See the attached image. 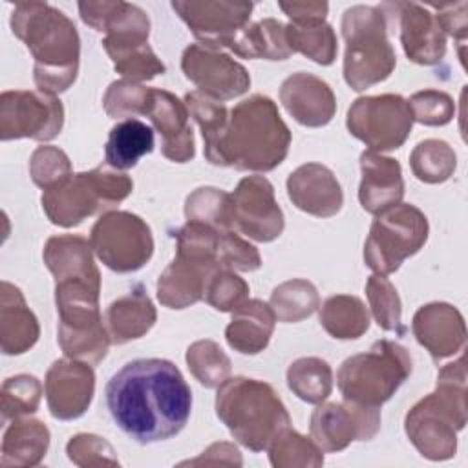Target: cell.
Masks as SVG:
<instances>
[{
  "label": "cell",
  "instance_id": "obj_22",
  "mask_svg": "<svg viewBox=\"0 0 468 468\" xmlns=\"http://www.w3.org/2000/svg\"><path fill=\"white\" fill-rule=\"evenodd\" d=\"M362 183L358 199L362 208L371 214H380L402 199L404 183L400 177V165L391 157H382L373 152L360 155Z\"/></svg>",
  "mask_w": 468,
  "mask_h": 468
},
{
  "label": "cell",
  "instance_id": "obj_31",
  "mask_svg": "<svg viewBox=\"0 0 468 468\" xmlns=\"http://www.w3.org/2000/svg\"><path fill=\"white\" fill-rule=\"evenodd\" d=\"M232 201L230 196L218 188H197L186 199V218L188 221L203 223L218 232H230L232 221Z\"/></svg>",
  "mask_w": 468,
  "mask_h": 468
},
{
  "label": "cell",
  "instance_id": "obj_6",
  "mask_svg": "<svg viewBox=\"0 0 468 468\" xmlns=\"http://www.w3.org/2000/svg\"><path fill=\"white\" fill-rule=\"evenodd\" d=\"M411 373V358L395 342L380 340L367 353L344 360L338 369V388L344 399L378 408L386 402Z\"/></svg>",
  "mask_w": 468,
  "mask_h": 468
},
{
  "label": "cell",
  "instance_id": "obj_9",
  "mask_svg": "<svg viewBox=\"0 0 468 468\" xmlns=\"http://www.w3.org/2000/svg\"><path fill=\"white\" fill-rule=\"evenodd\" d=\"M428 238L426 216L413 205H395L377 216L364 247L366 263L378 274L397 271Z\"/></svg>",
  "mask_w": 468,
  "mask_h": 468
},
{
  "label": "cell",
  "instance_id": "obj_41",
  "mask_svg": "<svg viewBox=\"0 0 468 468\" xmlns=\"http://www.w3.org/2000/svg\"><path fill=\"white\" fill-rule=\"evenodd\" d=\"M150 88H143L133 84L132 80H119L110 86L104 97V108L112 117H126L132 119L133 115L141 113L146 104Z\"/></svg>",
  "mask_w": 468,
  "mask_h": 468
},
{
  "label": "cell",
  "instance_id": "obj_17",
  "mask_svg": "<svg viewBox=\"0 0 468 468\" xmlns=\"http://www.w3.org/2000/svg\"><path fill=\"white\" fill-rule=\"evenodd\" d=\"M95 377L86 364L57 360L46 377V399L49 413L60 420L80 417L93 397Z\"/></svg>",
  "mask_w": 468,
  "mask_h": 468
},
{
  "label": "cell",
  "instance_id": "obj_12",
  "mask_svg": "<svg viewBox=\"0 0 468 468\" xmlns=\"http://www.w3.org/2000/svg\"><path fill=\"white\" fill-rule=\"evenodd\" d=\"M64 110L58 99L46 91H4L0 95L2 141L31 137L49 141L60 133Z\"/></svg>",
  "mask_w": 468,
  "mask_h": 468
},
{
  "label": "cell",
  "instance_id": "obj_11",
  "mask_svg": "<svg viewBox=\"0 0 468 468\" xmlns=\"http://www.w3.org/2000/svg\"><path fill=\"white\" fill-rule=\"evenodd\" d=\"M413 115L400 95L362 97L347 112V128L371 150L399 148L411 132Z\"/></svg>",
  "mask_w": 468,
  "mask_h": 468
},
{
  "label": "cell",
  "instance_id": "obj_19",
  "mask_svg": "<svg viewBox=\"0 0 468 468\" xmlns=\"http://www.w3.org/2000/svg\"><path fill=\"white\" fill-rule=\"evenodd\" d=\"M453 417V411H439V406L430 395L408 413L406 433L424 457L433 461L448 459L455 453Z\"/></svg>",
  "mask_w": 468,
  "mask_h": 468
},
{
  "label": "cell",
  "instance_id": "obj_5",
  "mask_svg": "<svg viewBox=\"0 0 468 468\" xmlns=\"http://www.w3.org/2000/svg\"><path fill=\"white\" fill-rule=\"evenodd\" d=\"M216 413L232 437L252 452H261L289 428L291 419L274 389L254 378L236 377L218 389Z\"/></svg>",
  "mask_w": 468,
  "mask_h": 468
},
{
  "label": "cell",
  "instance_id": "obj_18",
  "mask_svg": "<svg viewBox=\"0 0 468 468\" xmlns=\"http://www.w3.org/2000/svg\"><path fill=\"white\" fill-rule=\"evenodd\" d=\"M143 115H148L163 137L165 157L185 163L194 157L192 128L186 122L185 104L165 90H148Z\"/></svg>",
  "mask_w": 468,
  "mask_h": 468
},
{
  "label": "cell",
  "instance_id": "obj_44",
  "mask_svg": "<svg viewBox=\"0 0 468 468\" xmlns=\"http://www.w3.org/2000/svg\"><path fill=\"white\" fill-rule=\"evenodd\" d=\"M218 256L221 265L239 271H254L260 267V256L252 245L241 241L232 230L219 234Z\"/></svg>",
  "mask_w": 468,
  "mask_h": 468
},
{
  "label": "cell",
  "instance_id": "obj_35",
  "mask_svg": "<svg viewBox=\"0 0 468 468\" xmlns=\"http://www.w3.org/2000/svg\"><path fill=\"white\" fill-rule=\"evenodd\" d=\"M186 362L196 378L207 388L223 384L230 371L229 358L212 340H201L190 346L186 351Z\"/></svg>",
  "mask_w": 468,
  "mask_h": 468
},
{
  "label": "cell",
  "instance_id": "obj_37",
  "mask_svg": "<svg viewBox=\"0 0 468 468\" xmlns=\"http://www.w3.org/2000/svg\"><path fill=\"white\" fill-rule=\"evenodd\" d=\"M448 155H453V152L442 141L430 139L417 144L411 154V166L415 176L426 183H441L448 179L452 170L455 168V163H437V159Z\"/></svg>",
  "mask_w": 468,
  "mask_h": 468
},
{
  "label": "cell",
  "instance_id": "obj_24",
  "mask_svg": "<svg viewBox=\"0 0 468 468\" xmlns=\"http://www.w3.org/2000/svg\"><path fill=\"white\" fill-rule=\"evenodd\" d=\"M38 338V324L20 291L2 282V353L20 355Z\"/></svg>",
  "mask_w": 468,
  "mask_h": 468
},
{
  "label": "cell",
  "instance_id": "obj_42",
  "mask_svg": "<svg viewBox=\"0 0 468 468\" xmlns=\"http://www.w3.org/2000/svg\"><path fill=\"white\" fill-rule=\"evenodd\" d=\"M249 292V287L243 280H239L236 274L229 272V271H221L218 269L207 287H205V294H207V302L210 305H214V309L218 311H234L241 300L245 298V294Z\"/></svg>",
  "mask_w": 468,
  "mask_h": 468
},
{
  "label": "cell",
  "instance_id": "obj_3",
  "mask_svg": "<svg viewBox=\"0 0 468 468\" xmlns=\"http://www.w3.org/2000/svg\"><path fill=\"white\" fill-rule=\"evenodd\" d=\"M289 143L291 133L276 104L269 97L252 95L230 110L225 132L208 161L218 166L267 172L285 159Z\"/></svg>",
  "mask_w": 468,
  "mask_h": 468
},
{
  "label": "cell",
  "instance_id": "obj_14",
  "mask_svg": "<svg viewBox=\"0 0 468 468\" xmlns=\"http://www.w3.org/2000/svg\"><path fill=\"white\" fill-rule=\"evenodd\" d=\"M181 68L186 79L210 99H234L245 93L250 84L245 68L212 46H188L183 53Z\"/></svg>",
  "mask_w": 468,
  "mask_h": 468
},
{
  "label": "cell",
  "instance_id": "obj_4",
  "mask_svg": "<svg viewBox=\"0 0 468 468\" xmlns=\"http://www.w3.org/2000/svg\"><path fill=\"white\" fill-rule=\"evenodd\" d=\"M11 27L35 57L38 90L51 95L68 90L77 77L79 35L64 13L48 4H18Z\"/></svg>",
  "mask_w": 468,
  "mask_h": 468
},
{
  "label": "cell",
  "instance_id": "obj_33",
  "mask_svg": "<svg viewBox=\"0 0 468 468\" xmlns=\"http://www.w3.org/2000/svg\"><path fill=\"white\" fill-rule=\"evenodd\" d=\"M287 42L292 51L309 55L318 64H331L336 53V40L331 27L324 22L296 24L285 27Z\"/></svg>",
  "mask_w": 468,
  "mask_h": 468
},
{
  "label": "cell",
  "instance_id": "obj_30",
  "mask_svg": "<svg viewBox=\"0 0 468 468\" xmlns=\"http://www.w3.org/2000/svg\"><path fill=\"white\" fill-rule=\"evenodd\" d=\"M320 322L335 338H358L369 325L364 303L353 296H331L325 300Z\"/></svg>",
  "mask_w": 468,
  "mask_h": 468
},
{
  "label": "cell",
  "instance_id": "obj_16",
  "mask_svg": "<svg viewBox=\"0 0 468 468\" xmlns=\"http://www.w3.org/2000/svg\"><path fill=\"white\" fill-rule=\"evenodd\" d=\"M172 7L188 24L192 33L203 40L205 46H227L236 49L238 40L247 27L252 4H190V2H172Z\"/></svg>",
  "mask_w": 468,
  "mask_h": 468
},
{
  "label": "cell",
  "instance_id": "obj_10",
  "mask_svg": "<svg viewBox=\"0 0 468 468\" xmlns=\"http://www.w3.org/2000/svg\"><path fill=\"white\" fill-rule=\"evenodd\" d=\"M91 247L108 269L130 272L150 260L154 241L141 218L128 212H108L91 229Z\"/></svg>",
  "mask_w": 468,
  "mask_h": 468
},
{
  "label": "cell",
  "instance_id": "obj_15",
  "mask_svg": "<svg viewBox=\"0 0 468 468\" xmlns=\"http://www.w3.org/2000/svg\"><path fill=\"white\" fill-rule=\"evenodd\" d=\"M232 221L238 229L258 241H272L283 230V214L274 201L272 185L260 176L239 181L230 196Z\"/></svg>",
  "mask_w": 468,
  "mask_h": 468
},
{
  "label": "cell",
  "instance_id": "obj_39",
  "mask_svg": "<svg viewBox=\"0 0 468 468\" xmlns=\"http://www.w3.org/2000/svg\"><path fill=\"white\" fill-rule=\"evenodd\" d=\"M298 305V311L302 314V318L309 316L318 303V296L314 287L309 282L303 280H294V282H287L280 287L274 289L272 298H271V305L274 311V316L283 320L287 318V313L291 309V305Z\"/></svg>",
  "mask_w": 468,
  "mask_h": 468
},
{
  "label": "cell",
  "instance_id": "obj_32",
  "mask_svg": "<svg viewBox=\"0 0 468 468\" xmlns=\"http://www.w3.org/2000/svg\"><path fill=\"white\" fill-rule=\"evenodd\" d=\"M289 388L305 402H322L331 391V367L325 360L298 358L287 371Z\"/></svg>",
  "mask_w": 468,
  "mask_h": 468
},
{
  "label": "cell",
  "instance_id": "obj_13",
  "mask_svg": "<svg viewBox=\"0 0 468 468\" xmlns=\"http://www.w3.org/2000/svg\"><path fill=\"white\" fill-rule=\"evenodd\" d=\"M378 426V408H366L349 400L320 406L311 417V435L322 452H340L355 439L367 441Z\"/></svg>",
  "mask_w": 468,
  "mask_h": 468
},
{
  "label": "cell",
  "instance_id": "obj_34",
  "mask_svg": "<svg viewBox=\"0 0 468 468\" xmlns=\"http://www.w3.org/2000/svg\"><path fill=\"white\" fill-rule=\"evenodd\" d=\"M272 466H320L324 463L322 450L307 441V437L291 430H283L267 448Z\"/></svg>",
  "mask_w": 468,
  "mask_h": 468
},
{
  "label": "cell",
  "instance_id": "obj_20",
  "mask_svg": "<svg viewBox=\"0 0 468 468\" xmlns=\"http://www.w3.org/2000/svg\"><path fill=\"white\" fill-rule=\"evenodd\" d=\"M280 99L287 112L303 126H324L333 119L335 95L318 77L300 71L283 80Z\"/></svg>",
  "mask_w": 468,
  "mask_h": 468
},
{
  "label": "cell",
  "instance_id": "obj_43",
  "mask_svg": "<svg viewBox=\"0 0 468 468\" xmlns=\"http://www.w3.org/2000/svg\"><path fill=\"white\" fill-rule=\"evenodd\" d=\"M415 121L422 124H446L452 119V99L439 91H419L410 101Z\"/></svg>",
  "mask_w": 468,
  "mask_h": 468
},
{
  "label": "cell",
  "instance_id": "obj_26",
  "mask_svg": "<svg viewBox=\"0 0 468 468\" xmlns=\"http://www.w3.org/2000/svg\"><path fill=\"white\" fill-rule=\"evenodd\" d=\"M106 318L112 340L115 344H124L143 336L154 325L155 311L150 298L139 287V291H132L115 300L110 305Z\"/></svg>",
  "mask_w": 468,
  "mask_h": 468
},
{
  "label": "cell",
  "instance_id": "obj_7",
  "mask_svg": "<svg viewBox=\"0 0 468 468\" xmlns=\"http://www.w3.org/2000/svg\"><path fill=\"white\" fill-rule=\"evenodd\" d=\"M344 58L346 82L360 91L389 77L395 68V53L386 38L382 13L375 7L356 5L344 13Z\"/></svg>",
  "mask_w": 468,
  "mask_h": 468
},
{
  "label": "cell",
  "instance_id": "obj_21",
  "mask_svg": "<svg viewBox=\"0 0 468 468\" xmlns=\"http://www.w3.org/2000/svg\"><path fill=\"white\" fill-rule=\"evenodd\" d=\"M287 192L300 210L313 216L327 218L336 214L342 207L338 181L329 168L316 163L296 168L287 179Z\"/></svg>",
  "mask_w": 468,
  "mask_h": 468
},
{
  "label": "cell",
  "instance_id": "obj_23",
  "mask_svg": "<svg viewBox=\"0 0 468 468\" xmlns=\"http://www.w3.org/2000/svg\"><path fill=\"white\" fill-rule=\"evenodd\" d=\"M274 325V313L260 300H249L234 309V316L225 331L230 347L245 355L265 349Z\"/></svg>",
  "mask_w": 468,
  "mask_h": 468
},
{
  "label": "cell",
  "instance_id": "obj_28",
  "mask_svg": "<svg viewBox=\"0 0 468 468\" xmlns=\"http://www.w3.org/2000/svg\"><path fill=\"white\" fill-rule=\"evenodd\" d=\"M406 13H402V44L406 55L419 64H431L426 46L433 55L435 62H439L444 55V37L441 27H437L428 11L420 9L415 4L402 5Z\"/></svg>",
  "mask_w": 468,
  "mask_h": 468
},
{
  "label": "cell",
  "instance_id": "obj_25",
  "mask_svg": "<svg viewBox=\"0 0 468 468\" xmlns=\"http://www.w3.org/2000/svg\"><path fill=\"white\" fill-rule=\"evenodd\" d=\"M154 150V130L139 119L119 121L108 135L104 159L112 168L126 170Z\"/></svg>",
  "mask_w": 468,
  "mask_h": 468
},
{
  "label": "cell",
  "instance_id": "obj_27",
  "mask_svg": "<svg viewBox=\"0 0 468 468\" xmlns=\"http://www.w3.org/2000/svg\"><path fill=\"white\" fill-rule=\"evenodd\" d=\"M49 431L40 420H15L2 441V466H33L46 455Z\"/></svg>",
  "mask_w": 468,
  "mask_h": 468
},
{
  "label": "cell",
  "instance_id": "obj_36",
  "mask_svg": "<svg viewBox=\"0 0 468 468\" xmlns=\"http://www.w3.org/2000/svg\"><path fill=\"white\" fill-rule=\"evenodd\" d=\"M40 382L31 375L9 377L2 388V417L16 419L33 413L40 400Z\"/></svg>",
  "mask_w": 468,
  "mask_h": 468
},
{
  "label": "cell",
  "instance_id": "obj_2",
  "mask_svg": "<svg viewBox=\"0 0 468 468\" xmlns=\"http://www.w3.org/2000/svg\"><path fill=\"white\" fill-rule=\"evenodd\" d=\"M44 261L55 274L57 311L60 314L58 344L68 356L99 362L106 356L110 338L99 314V272L90 245L80 236L49 238Z\"/></svg>",
  "mask_w": 468,
  "mask_h": 468
},
{
  "label": "cell",
  "instance_id": "obj_8",
  "mask_svg": "<svg viewBox=\"0 0 468 468\" xmlns=\"http://www.w3.org/2000/svg\"><path fill=\"white\" fill-rule=\"evenodd\" d=\"M132 190V181L124 174L106 168L75 174L53 188L44 190L42 208L51 223L60 227L79 225L86 216L122 201Z\"/></svg>",
  "mask_w": 468,
  "mask_h": 468
},
{
  "label": "cell",
  "instance_id": "obj_29",
  "mask_svg": "<svg viewBox=\"0 0 468 468\" xmlns=\"http://www.w3.org/2000/svg\"><path fill=\"white\" fill-rule=\"evenodd\" d=\"M104 48L115 62V69L132 79L144 80L165 71V66L148 48L146 40H106Z\"/></svg>",
  "mask_w": 468,
  "mask_h": 468
},
{
  "label": "cell",
  "instance_id": "obj_1",
  "mask_svg": "<svg viewBox=\"0 0 468 468\" xmlns=\"http://www.w3.org/2000/svg\"><path fill=\"white\" fill-rule=\"evenodd\" d=\"M115 426L139 444L176 437L192 413V391L179 367L166 358H135L104 388Z\"/></svg>",
  "mask_w": 468,
  "mask_h": 468
},
{
  "label": "cell",
  "instance_id": "obj_38",
  "mask_svg": "<svg viewBox=\"0 0 468 468\" xmlns=\"http://www.w3.org/2000/svg\"><path fill=\"white\" fill-rule=\"evenodd\" d=\"M367 296L377 324L386 331L402 333L400 302L393 285L384 276H371L367 282Z\"/></svg>",
  "mask_w": 468,
  "mask_h": 468
},
{
  "label": "cell",
  "instance_id": "obj_40",
  "mask_svg": "<svg viewBox=\"0 0 468 468\" xmlns=\"http://www.w3.org/2000/svg\"><path fill=\"white\" fill-rule=\"evenodd\" d=\"M69 163L64 152L53 146H40L31 157V177L44 190L57 186L69 177Z\"/></svg>",
  "mask_w": 468,
  "mask_h": 468
}]
</instances>
